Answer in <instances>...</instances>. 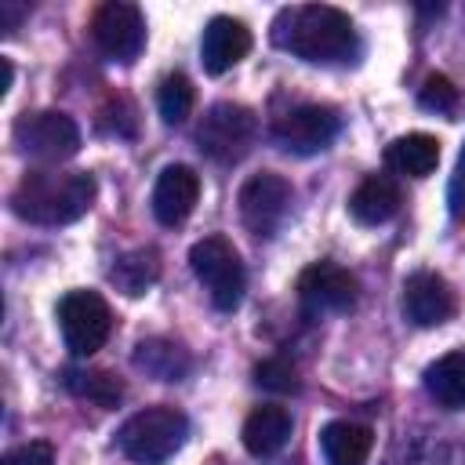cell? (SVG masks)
<instances>
[{"instance_id":"6da1fadb","label":"cell","mask_w":465,"mask_h":465,"mask_svg":"<svg viewBox=\"0 0 465 465\" xmlns=\"http://www.w3.org/2000/svg\"><path fill=\"white\" fill-rule=\"evenodd\" d=\"M269 36L280 51L316 65H345V62H356L360 54V36L352 18L331 4L283 7L272 18Z\"/></svg>"},{"instance_id":"7a4b0ae2","label":"cell","mask_w":465,"mask_h":465,"mask_svg":"<svg viewBox=\"0 0 465 465\" xmlns=\"http://www.w3.org/2000/svg\"><path fill=\"white\" fill-rule=\"evenodd\" d=\"M94 178L87 171H25L11 193V211L29 225H69L94 203Z\"/></svg>"},{"instance_id":"3957f363","label":"cell","mask_w":465,"mask_h":465,"mask_svg":"<svg viewBox=\"0 0 465 465\" xmlns=\"http://www.w3.org/2000/svg\"><path fill=\"white\" fill-rule=\"evenodd\" d=\"M189 436V418L178 411V407H145L138 414H131L120 432H116V443L120 450L138 461V465H163Z\"/></svg>"},{"instance_id":"277c9868","label":"cell","mask_w":465,"mask_h":465,"mask_svg":"<svg viewBox=\"0 0 465 465\" xmlns=\"http://www.w3.org/2000/svg\"><path fill=\"white\" fill-rule=\"evenodd\" d=\"M258 134V116L240 102H214L196 127V145L214 163H236L251 153Z\"/></svg>"},{"instance_id":"5b68a950","label":"cell","mask_w":465,"mask_h":465,"mask_svg":"<svg viewBox=\"0 0 465 465\" xmlns=\"http://www.w3.org/2000/svg\"><path fill=\"white\" fill-rule=\"evenodd\" d=\"M189 265L196 272V280L207 287L211 305L222 312H232L243 298L247 276H243V262L236 254V247L225 236H203L193 243L189 251Z\"/></svg>"},{"instance_id":"8992f818","label":"cell","mask_w":465,"mask_h":465,"mask_svg":"<svg viewBox=\"0 0 465 465\" xmlns=\"http://www.w3.org/2000/svg\"><path fill=\"white\" fill-rule=\"evenodd\" d=\"M58 327L73 356H91L105 345L113 331V312L98 291H69L58 302Z\"/></svg>"},{"instance_id":"52a82bcc","label":"cell","mask_w":465,"mask_h":465,"mask_svg":"<svg viewBox=\"0 0 465 465\" xmlns=\"http://www.w3.org/2000/svg\"><path fill=\"white\" fill-rule=\"evenodd\" d=\"M15 145L36 160L58 163L80 149V127L69 113H58V109L25 113L15 120Z\"/></svg>"},{"instance_id":"ba28073f","label":"cell","mask_w":465,"mask_h":465,"mask_svg":"<svg viewBox=\"0 0 465 465\" xmlns=\"http://www.w3.org/2000/svg\"><path fill=\"white\" fill-rule=\"evenodd\" d=\"M291 182L276 171H258L240 185V222L254 236H272L291 211Z\"/></svg>"},{"instance_id":"9c48e42d","label":"cell","mask_w":465,"mask_h":465,"mask_svg":"<svg viewBox=\"0 0 465 465\" xmlns=\"http://www.w3.org/2000/svg\"><path fill=\"white\" fill-rule=\"evenodd\" d=\"M91 40L109 62H134L145 47V18L134 4L109 0L91 15Z\"/></svg>"},{"instance_id":"30bf717a","label":"cell","mask_w":465,"mask_h":465,"mask_svg":"<svg viewBox=\"0 0 465 465\" xmlns=\"http://www.w3.org/2000/svg\"><path fill=\"white\" fill-rule=\"evenodd\" d=\"M338 113L331 105H320V102H302L294 109H287L276 124H272V138L283 153H294V156H312L320 149H327L334 138H338Z\"/></svg>"},{"instance_id":"8fae6325","label":"cell","mask_w":465,"mask_h":465,"mask_svg":"<svg viewBox=\"0 0 465 465\" xmlns=\"http://www.w3.org/2000/svg\"><path fill=\"white\" fill-rule=\"evenodd\" d=\"M298 298L309 312H349L356 305V276L338 262H312L298 276Z\"/></svg>"},{"instance_id":"7c38bea8","label":"cell","mask_w":465,"mask_h":465,"mask_svg":"<svg viewBox=\"0 0 465 465\" xmlns=\"http://www.w3.org/2000/svg\"><path fill=\"white\" fill-rule=\"evenodd\" d=\"M454 309H458V298L440 272L418 269L403 280V316L414 327H440L454 316Z\"/></svg>"},{"instance_id":"4fadbf2b","label":"cell","mask_w":465,"mask_h":465,"mask_svg":"<svg viewBox=\"0 0 465 465\" xmlns=\"http://www.w3.org/2000/svg\"><path fill=\"white\" fill-rule=\"evenodd\" d=\"M196 200H200V174L189 163H171L160 171V178L153 185V214L160 225H167V229L182 225L193 214Z\"/></svg>"},{"instance_id":"5bb4252c","label":"cell","mask_w":465,"mask_h":465,"mask_svg":"<svg viewBox=\"0 0 465 465\" xmlns=\"http://www.w3.org/2000/svg\"><path fill=\"white\" fill-rule=\"evenodd\" d=\"M251 51V29L232 15H214L200 40V62L211 76L229 73Z\"/></svg>"},{"instance_id":"9a60e30c","label":"cell","mask_w":465,"mask_h":465,"mask_svg":"<svg viewBox=\"0 0 465 465\" xmlns=\"http://www.w3.org/2000/svg\"><path fill=\"white\" fill-rule=\"evenodd\" d=\"M374 447V432L360 421L338 418L320 429V450L327 465H363Z\"/></svg>"},{"instance_id":"2e32d148","label":"cell","mask_w":465,"mask_h":465,"mask_svg":"<svg viewBox=\"0 0 465 465\" xmlns=\"http://www.w3.org/2000/svg\"><path fill=\"white\" fill-rule=\"evenodd\" d=\"M396 211H400V185L385 174H367L349 196V214L360 225H381L396 218Z\"/></svg>"},{"instance_id":"e0dca14e","label":"cell","mask_w":465,"mask_h":465,"mask_svg":"<svg viewBox=\"0 0 465 465\" xmlns=\"http://www.w3.org/2000/svg\"><path fill=\"white\" fill-rule=\"evenodd\" d=\"M287 440H291V411L287 407L265 403V407H254L247 414V421H243V447L254 458L276 454Z\"/></svg>"},{"instance_id":"ac0fdd59","label":"cell","mask_w":465,"mask_h":465,"mask_svg":"<svg viewBox=\"0 0 465 465\" xmlns=\"http://www.w3.org/2000/svg\"><path fill=\"white\" fill-rule=\"evenodd\" d=\"M385 163L396 171V174H407V178H425L436 171L440 163V142L425 131H414V134H403V138H392L385 145Z\"/></svg>"},{"instance_id":"d6986e66","label":"cell","mask_w":465,"mask_h":465,"mask_svg":"<svg viewBox=\"0 0 465 465\" xmlns=\"http://www.w3.org/2000/svg\"><path fill=\"white\" fill-rule=\"evenodd\" d=\"M425 392L447 407V411H461L465 407V349L443 352L440 360H432L425 367Z\"/></svg>"},{"instance_id":"ffe728a7","label":"cell","mask_w":465,"mask_h":465,"mask_svg":"<svg viewBox=\"0 0 465 465\" xmlns=\"http://www.w3.org/2000/svg\"><path fill=\"white\" fill-rule=\"evenodd\" d=\"M134 367L145 371L156 381H178V378L189 374L193 356L182 345L167 341V338H145V341L134 345Z\"/></svg>"},{"instance_id":"44dd1931","label":"cell","mask_w":465,"mask_h":465,"mask_svg":"<svg viewBox=\"0 0 465 465\" xmlns=\"http://www.w3.org/2000/svg\"><path fill=\"white\" fill-rule=\"evenodd\" d=\"M160 280V254L153 247H134L127 254L116 258V265L109 269V283L131 298L145 294L153 283Z\"/></svg>"},{"instance_id":"7402d4cb","label":"cell","mask_w":465,"mask_h":465,"mask_svg":"<svg viewBox=\"0 0 465 465\" xmlns=\"http://www.w3.org/2000/svg\"><path fill=\"white\" fill-rule=\"evenodd\" d=\"M62 385L73 396H80V400H87V403H94L102 411H109V407H116L124 400V385L109 371H76V367H69V371H62Z\"/></svg>"},{"instance_id":"603a6c76","label":"cell","mask_w":465,"mask_h":465,"mask_svg":"<svg viewBox=\"0 0 465 465\" xmlns=\"http://www.w3.org/2000/svg\"><path fill=\"white\" fill-rule=\"evenodd\" d=\"M193 102H196V91L189 84L185 73H167L156 87V109L163 116V124H182L189 113H193Z\"/></svg>"},{"instance_id":"cb8c5ba5","label":"cell","mask_w":465,"mask_h":465,"mask_svg":"<svg viewBox=\"0 0 465 465\" xmlns=\"http://www.w3.org/2000/svg\"><path fill=\"white\" fill-rule=\"evenodd\" d=\"M418 105L429 109V113H436V116H454L458 105H461V94H458V87H454L450 76L432 73V76L421 84V91H418Z\"/></svg>"},{"instance_id":"d4e9b609","label":"cell","mask_w":465,"mask_h":465,"mask_svg":"<svg viewBox=\"0 0 465 465\" xmlns=\"http://www.w3.org/2000/svg\"><path fill=\"white\" fill-rule=\"evenodd\" d=\"M254 381H258L262 389H272V392H294V389H298V371H294L291 360L272 356V360H262V363L254 367Z\"/></svg>"},{"instance_id":"484cf974","label":"cell","mask_w":465,"mask_h":465,"mask_svg":"<svg viewBox=\"0 0 465 465\" xmlns=\"http://www.w3.org/2000/svg\"><path fill=\"white\" fill-rule=\"evenodd\" d=\"M0 465H54V450H51V443H44V440H29V443L11 447V450L0 458Z\"/></svg>"},{"instance_id":"4316f807","label":"cell","mask_w":465,"mask_h":465,"mask_svg":"<svg viewBox=\"0 0 465 465\" xmlns=\"http://www.w3.org/2000/svg\"><path fill=\"white\" fill-rule=\"evenodd\" d=\"M447 207H450L454 222H465V145L458 153V163H454V174L447 185Z\"/></svg>"},{"instance_id":"83f0119b","label":"cell","mask_w":465,"mask_h":465,"mask_svg":"<svg viewBox=\"0 0 465 465\" xmlns=\"http://www.w3.org/2000/svg\"><path fill=\"white\" fill-rule=\"evenodd\" d=\"M25 15H29V7H25V4H18V0H4V4H0V29L11 36Z\"/></svg>"},{"instance_id":"f1b7e54d","label":"cell","mask_w":465,"mask_h":465,"mask_svg":"<svg viewBox=\"0 0 465 465\" xmlns=\"http://www.w3.org/2000/svg\"><path fill=\"white\" fill-rule=\"evenodd\" d=\"M0 65H4V94H7V91H11V80H15V69H11L7 58H0Z\"/></svg>"}]
</instances>
